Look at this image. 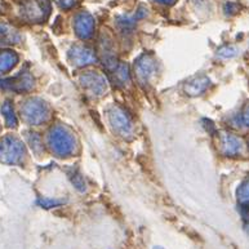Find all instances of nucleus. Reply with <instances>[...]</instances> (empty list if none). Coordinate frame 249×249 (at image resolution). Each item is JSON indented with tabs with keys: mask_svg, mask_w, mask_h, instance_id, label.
<instances>
[{
	"mask_svg": "<svg viewBox=\"0 0 249 249\" xmlns=\"http://www.w3.org/2000/svg\"><path fill=\"white\" fill-rule=\"evenodd\" d=\"M22 154V145L13 138H5L3 142H0V160L15 163L21 158Z\"/></svg>",
	"mask_w": 249,
	"mask_h": 249,
	"instance_id": "nucleus-1",
	"label": "nucleus"
},
{
	"mask_svg": "<svg viewBox=\"0 0 249 249\" xmlns=\"http://www.w3.org/2000/svg\"><path fill=\"white\" fill-rule=\"evenodd\" d=\"M51 143H52V149L60 155H66V154L72 151L74 147V140L70 134L63 132L62 129H57L52 132L51 136Z\"/></svg>",
	"mask_w": 249,
	"mask_h": 249,
	"instance_id": "nucleus-2",
	"label": "nucleus"
},
{
	"mask_svg": "<svg viewBox=\"0 0 249 249\" xmlns=\"http://www.w3.org/2000/svg\"><path fill=\"white\" fill-rule=\"evenodd\" d=\"M49 5L45 0H29L23 5V12L27 18L36 21L44 18V13H48Z\"/></svg>",
	"mask_w": 249,
	"mask_h": 249,
	"instance_id": "nucleus-3",
	"label": "nucleus"
},
{
	"mask_svg": "<svg viewBox=\"0 0 249 249\" xmlns=\"http://www.w3.org/2000/svg\"><path fill=\"white\" fill-rule=\"evenodd\" d=\"M93 18L88 13H80L76 17L75 29H76V33H78V35L80 37H83V39L89 37L93 34Z\"/></svg>",
	"mask_w": 249,
	"mask_h": 249,
	"instance_id": "nucleus-4",
	"label": "nucleus"
},
{
	"mask_svg": "<svg viewBox=\"0 0 249 249\" xmlns=\"http://www.w3.org/2000/svg\"><path fill=\"white\" fill-rule=\"evenodd\" d=\"M221 145H222L223 153L226 155H238L243 149L242 141L232 134H225L221 141Z\"/></svg>",
	"mask_w": 249,
	"mask_h": 249,
	"instance_id": "nucleus-5",
	"label": "nucleus"
},
{
	"mask_svg": "<svg viewBox=\"0 0 249 249\" xmlns=\"http://www.w3.org/2000/svg\"><path fill=\"white\" fill-rule=\"evenodd\" d=\"M25 112H26V116L29 118L31 123H39L41 120H44L45 115H47L44 111V107H43V104L37 105L33 104V102L27 105Z\"/></svg>",
	"mask_w": 249,
	"mask_h": 249,
	"instance_id": "nucleus-6",
	"label": "nucleus"
},
{
	"mask_svg": "<svg viewBox=\"0 0 249 249\" xmlns=\"http://www.w3.org/2000/svg\"><path fill=\"white\" fill-rule=\"evenodd\" d=\"M72 54V58L75 60L76 63H90L94 60V54L92 53V51L88 48H84V47H76L74 48V51L71 52Z\"/></svg>",
	"mask_w": 249,
	"mask_h": 249,
	"instance_id": "nucleus-7",
	"label": "nucleus"
},
{
	"mask_svg": "<svg viewBox=\"0 0 249 249\" xmlns=\"http://www.w3.org/2000/svg\"><path fill=\"white\" fill-rule=\"evenodd\" d=\"M112 123H115V128L118 130H122L123 133H126V130L130 129V123L128 122V118L125 116V114L119 111H115L111 115Z\"/></svg>",
	"mask_w": 249,
	"mask_h": 249,
	"instance_id": "nucleus-8",
	"label": "nucleus"
},
{
	"mask_svg": "<svg viewBox=\"0 0 249 249\" xmlns=\"http://www.w3.org/2000/svg\"><path fill=\"white\" fill-rule=\"evenodd\" d=\"M153 61L147 60L146 57L143 61H140L137 66L138 78L142 79V80H147L153 75Z\"/></svg>",
	"mask_w": 249,
	"mask_h": 249,
	"instance_id": "nucleus-9",
	"label": "nucleus"
},
{
	"mask_svg": "<svg viewBox=\"0 0 249 249\" xmlns=\"http://www.w3.org/2000/svg\"><path fill=\"white\" fill-rule=\"evenodd\" d=\"M209 80L207 78H200L196 79V80H194L186 87L187 93L190 94H199L201 92H204L205 88L208 87Z\"/></svg>",
	"mask_w": 249,
	"mask_h": 249,
	"instance_id": "nucleus-10",
	"label": "nucleus"
},
{
	"mask_svg": "<svg viewBox=\"0 0 249 249\" xmlns=\"http://www.w3.org/2000/svg\"><path fill=\"white\" fill-rule=\"evenodd\" d=\"M17 57L13 53H1L0 54V71L9 70L11 67L15 66Z\"/></svg>",
	"mask_w": 249,
	"mask_h": 249,
	"instance_id": "nucleus-11",
	"label": "nucleus"
},
{
	"mask_svg": "<svg viewBox=\"0 0 249 249\" xmlns=\"http://www.w3.org/2000/svg\"><path fill=\"white\" fill-rule=\"evenodd\" d=\"M239 200L242 201V204L249 207V179L242 183V186L238 190Z\"/></svg>",
	"mask_w": 249,
	"mask_h": 249,
	"instance_id": "nucleus-12",
	"label": "nucleus"
},
{
	"mask_svg": "<svg viewBox=\"0 0 249 249\" xmlns=\"http://www.w3.org/2000/svg\"><path fill=\"white\" fill-rule=\"evenodd\" d=\"M219 56L225 57V58H232V57L238 56L239 51L235 47H223V48L219 49Z\"/></svg>",
	"mask_w": 249,
	"mask_h": 249,
	"instance_id": "nucleus-13",
	"label": "nucleus"
},
{
	"mask_svg": "<svg viewBox=\"0 0 249 249\" xmlns=\"http://www.w3.org/2000/svg\"><path fill=\"white\" fill-rule=\"evenodd\" d=\"M3 111L5 112V116H7L8 123H13V125H16L15 115H13V110H12V107L9 106V102H5V105H4V107H3Z\"/></svg>",
	"mask_w": 249,
	"mask_h": 249,
	"instance_id": "nucleus-14",
	"label": "nucleus"
},
{
	"mask_svg": "<svg viewBox=\"0 0 249 249\" xmlns=\"http://www.w3.org/2000/svg\"><path fill=\"white\" fill-rule=\"evenodd\" d=\"M240 123L244 126H248L249 128V105L243 110L242 115H240Z\"/></svg>",
	"mask_w": 249,
	"mask_h": 249,
	"instance_id": "nucleus-15",
	"label": "nucleus"
},
{
	"mask_svg": "<svg viewBox=\"0 0 249 249\" xmlns=\"http://www.w3.org/2000/svg\"><path fill=\"white\" fill-rule=\"evenodd\" d=\"M225 11H226V13L229 16L235 15V13L238 12V5L235 3H226V5H225Z\"/></svg>",
	"mask_w": 249,
	"mask_h": 249,
	"instance_id": "nucleus-16",
	"label": "nucleus"
},
{
	"mask_svg": "<svg viewBox=\"0 0 249 249\" xmlns=\"http://www.w3.org/2000/svg\"><path fill=\"white\" fill-rule=\"evenodd\" d=\"M41 205H44L45 208H51V207H54V205H58L60 204V201H56V200H51V201H45V200H41L40 201Z\"/></svg>",
	"mask_w": 249,
	"mask_h": 249,
	"instance_id": "nucleus-17",
	"label": "nucleus"
},
{
	"mask_svg": "<svg viewBox=\"0 0 249 249\" xmlns=\"http://www.w3.org/2000/svg\"><path fill=\"white\" fill-rule=\"evenodd\" d=\"M156 1H159V3H163V4H168V5H171L176 1V0H156Z\"/></svg>",
	"mask_w": 249,
	"mask_h": 249,
	"instance_id": "nucleus-18",
	"label": "nucleus"
},
{
	"mask_svg": "<svg viewBox=\"0 0 249 249\" xmlns=\"http://www.w3.org/2000/svg\"><path fill=\"white\" fill-rule=\"evenodd\" d=\"M154 249H163L161 247H154Z\"/></svg>",
	"mask_w": 249,
	"mask_h": 249,
	"instance_id": "nucleus-19",
	"label": "nucleus"
}]
</instances>
